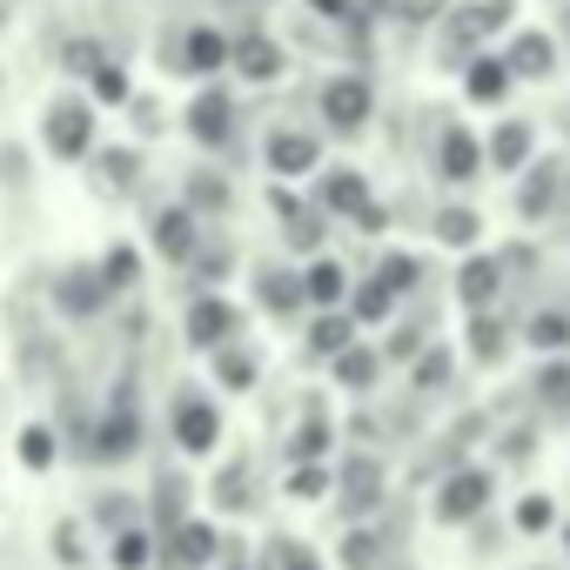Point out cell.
Masks as SVG:
<instances>
[{
	"mask_svg": "<svg viewBox=\"0 0 570 570\" xmlns=\"http://www.w3.org/2000/svg\"><path fill=\"white\" fill-rule=\"evenodd\" d=\"M0 181H8V188H28V155H21V148H0Z\"/></svg>",
	"mask_w": 570,
	"mask_h": 570,
	"instance_id": "bcb514c9",
	"label": "cell"
},
{
	"mask_svg": "<svg viewBox=\"0 0 570 570\" xmlns=\"http://www.w3.org/2000/svg\"><path fill=\"white\" fill-rule=\"evenodd\" d=\"M557 195H563V175H557L550 161H530V168H523V188H517V215L537 222V215L557 208Z\"/></svg>",
	"mask_w": 570,
	"mask_h": 570,
	"instance_id": "cb8c5ba5",
	"label": "cell"
},
{
	"mask_svg": "<svg viewBox=\"0 0 570 570\" xmlns=\"http://www.w3.org/2000/svg\"><path fill=\"white\" fill-rule=\"evenodd\" d=\"M303 303H309V309H343V303H350V268H343L336 255H316V262L303 268Z\"/></svg>",
	"mask_w": 570,
	"mask_h": 570,
	"instance_id": "ac0fdd59",
	"label": "cell"
},
{
	"mask_svg": "<svg viewBox=\"0 0 570 570\" xmlns=\"http://www.w3.org/2000/svg\"><path fill=\"white\" fill-rule=\"evenodd\" d=\"M517 530H523V537H543V530H557V503H550L543 490L517 497Z\"/></svg>",
	"mask_w": 570,
	"mask_h": 570,
	"instance_id": "f35d334b",
	"label": "cell"
},
{
	"mask_svg": "<svg viewBox=\"0 0 570 570\" xmlns=\"http://www.w3.org/2000/svg\"><path fill=\"white\" fill-rule=\"evenodd\" d=\"M563 543H570V523H563Z\"/></svg>",
	"mask_w": 570,
	"mask_h": 570,
	"instance_id": "db71d44e",
	"label": "cell"
},
{
	"mask_svg": "<svg viewBox=\"0 0 570 570\" xmlns=\"http://www.w3.org/2000/svg\"><path fill=\"white\" fill-rule=\"evenodd\" d=\"M416 275H423V262H416V255H403V248H390V255L376 262V282H383V289H390L396 303L416 289Z\"/></svg>",
	"mask_w": 570,
	"mask_h": 570,
	"instance_id": "8d00e7d4",
	"label": "cell"
},
{
	"mask_svg": "<svg viewBox=\"0 0 570 570\" xmlns=\"http://www.w3.org/2000/svg\"><path fill=\"white\" fill-rule=\"evenodd\" d=\"M530 155H537V128H530V121H517V115H510V121H497V128H490V141H483V168H490V175H523V168H530Z\"/></svg>",
	"mask_w": 570,
	"mask_h": 570,
	"instance_id": "8fae6325",
	"label": "cell"
},
{
	"mask_svg": "<svg viewBox=\"0 0 570 570\" xmlns=\"http://www.w3.org/2000/svg\"><path fill=\"white\" fill-rule=\"evenodd\" d=\"M228 68H235L242 81L268 88V81H282L289 55H282V41H275V35H235V41H228Z\"/></svg>",
	"mask_w": 570,
	"mask_h": 570,
	"instance_id": "9c48e42d",
	"label": "cell"
},
{
	"mask_svg": "<svg viewBox=\"0 0 570 570\" xmlns=\"http://www.w3.org/2000/svg\"><path fill=\"white\" fill-rule=\"evenodd\" d=\"M343 550H350V557H343L350 570H376V550H383V543H376L370 530H350V543H343Z\"/></svg>",
	"mask_w": 570,
	"mask_h": 570,
	"instance_id": "ee69618b",
	"label": "cell"
},
{
	"mask_svg": "<svg viewBox=\"0 0 570 570\" xmlns=\"http://www.w3.org/2000/svg\"><path fill=\"white\" fill-rule=\"evenodd\" d=\"M188 135H195L202 148H228V135H235V101H228L215 81L188 101Z\"/></svg>",
	"mask_w": 570,
	"mask_h": 570,
	"instance_id": "4fadbf2b",
	"label": "cell"
},
{
	"mask_svg": "<svg viewBox=\"0 0 570 570\" xmlns=\"http://www.w3.org/2000/svg\"><path fill=\"white\" fill-rule=\"evenodd\" d=\"M14 8L21 0H0V41H8V28H14Z\"/></svg>",
	"mask_w": 570,
	"mask_h": 570,
	"instance_id": "816d5d0a",
	"label": "cell"
},
{
	"mask_svg": "<svg viewBox=\"0 0 570 570\" xmlns=\"http://www.w3.org/2000/svg\"><path fill=\"white\" fill-rule=\"evenodd\" d=\"M255 303H262L268 316L309 309V303H303V275H296V268H262V275H255Z\"/></svg>",
	"mask_w": 570,
	"mask_h": 570,
	"instance_id": "603a6c76",
	"label": "cell"
},
{
	"mask_svg": "<svg viewBox=\"0 0 570 570\" xmlns=\"http://www.w3.org/2000/svg\"><path fill=\"white\" fill-rule=\"evenodd\" d=\"M208 370H215L222 390H255V350H242V336L222 343V350H208Z\"/></svg>",
	"mask_w": 570,
	"mask_h": 570,
	"instance_id": "f1b7e54d",
	"label": "cell"
},
{
	"mask_svg": "<svg viewBox=\"0 0 570 570\" xmlns=\"http://www.w3.org/2000/svg\"><path fill=\"white\" fill-rule=\"evenodd\" d=\"M208 557H215V530L188 517V523H175V530H168V550H161V570H202Z\"/></svg>",
	"mask_w": 570,
	"mask_h": 570,
	"instance_id": "44dd1931",
	"label": "cell"
},
{
	"mask_svg": "<svg viewBox=\"0 0 570 570\" xmlns=\"http://www.w3.org/2000/svg\"><path fill=\"white\" fill-rule=\"evenodd\" d=\"M510 21V0H463V8H450L436 28H443V55L450 61H470L490 48V35Z\"/></svg>",
	"mask_w": 570,
	"mask_h": 570,
	"instance_id": "3957f363",
	"label": "cell"
},
{
	"mask_svg": "<svg viewBox=\"0 0 570 570\" xmlns=\"http://www.w3.org/2000/svg\"><path fill=\"white\" fill-rule=\"evenodd\" d=\"M343 343H356V316H350V309H323L316 330H309V350H316V356H336Z\"/></svg>",
	"mask_w": 570,
	"mask_h": 570,
	"instance_id": "d590c367",
	"label": "cell"
},
{
	"mask_svg": "<svg viewBox=\"0 0 570 570\" xmlns=\"http://www.w3.org/2000/svg\"><path fill=\"white\" fill-rule=\"evenodd\" d=\"M430 168H436L443 181H476V175H483V141L450 121V128H436V141H430Z\"/></svg>",
	"mask_w": 570,
	"mask_h": 570,
	"instance_id": "ba28073f",
	"label": "cell"
},
{
	"mask_svg": "<svg viewBox=\"0 0 570 570\" xmlns=\"http://www.w3.org/2000/svg\"><path fill=\"white\" fill-rule=\"evenodd\" d=\"M108 563H115V570H155V537H148L141 523L108 530Z\"/></svg>",
	"mask_w": 570,
	"mask_h": 570,
	"instance_id": "83f0119b",
	"label": "cell"
},
{
	"mask_svg": "<svg viewBox=\"0 0 570 570\" xmlns=\"http://www.w3.org/2000/svg\"><path fill=\"white\" fill-rule=\"evenodd\" d=\"M316 108H323V121H330L336 135H363L370 115H376V88H370L363 75H330V81L316 88Z\"/></svg>",
	"mask_w": 570,
	"mask_h": 570,
	"instance_id": "277c9868",
	"label": "cell"
},
{
	"mask_svg": "<svg viewBox=\"0 0 570 570\" xmlns=\"http://www.w3.org/2000/svg\"><path fill=\"white\" fill-rule=\"evenodd\" d=\"M0 95H8V61H0Z\"/></svg>",
	"mask_w": 570,
	"mask_h": 570,
	"instance_id": "f5cc1de1",
	"label": "cell"
},
{
	"mask_svg": "<svg viewBox=\"0 0 570 570\" xmlns=\"http://www.w3.org/2000/svg\"><path fill=\"white\" fill-rule=\"evenodd\" d=\"M88 88H95V95H88L95 108H128V101H135V95H128V75H121V61H115V55L88 68Z\"/></svg>",
	"mask_w": 570,
	"mask_h": 570,
	"instance_id": "1f68e13d",
	"label": "cell"
},
{
	"mask_svg": "<svg viewBox=\"0 0 570 570\" xmlns=\"http://www.w3.org/2000/svg\"><path fill=\"white\" fill-rule=\"evenodd\" d=\"M430 228H436V242H443V248H463V255H470V248H476V235H483V215H476V208H463V202H450V208H436V215H430Z\"/></svg>",
	"mask_w": 570,
	"mask_h": 570,
	"instance_id": "4316f807",
	"label": "cell"
},
{
	"mask_svg": "<svg viewBox=\"0 0 570 570\" xmlns=\"http://www.w3.org/2000/svg\"><path fill=\"white\" fill-rule=\"evenodd\" d=\"M410 21H443V0H403Z\"/></svg>",
	"mask_w": 570,
	"mask_h": 570,
	"instance_id": "681fc988",
	"label": "cell"
},
{
	"mask_svg": "<svg viewBox=\"0 0 570 570\" xmlns=\"http://www.w3.org/2000/svg\"><path fill=\"white\" fill-rule=\"evenodd\" d=\"M228 175H215V168H195L188 175V188H181V208H195V215H222L228 208Z\"/></svg>",
	"mask_w": 570,
	"mask_h": 570,
	"instance_id": "f546056e",
	"label": "cell"
},
{
	"mask_svg": "<svg viewBox=\"0 0 570 570\" xmlns=\"http://www.w3.org/2000/svg\"><path fill=\"white\" fill-rule=\"evenodd\" d=\"M330 370H336L343 390H376V383H383V350L356 336V343H343V350L330 356Z\"/></svg>",
	"mask_w": 570,
	"mask_h": 570,
	"instance_id": "ffe728a7",
	"label": "cell"
},
{
	"mask_svg": "<svg viewBox=\"0 0 570 570\" xmlns=\"http://www.w3.org/2000/svg\"><path fill=\"white\" fill-rule=\"evenodd\" d=\"M21 463H28V470H55V463H61V443H55L48 423H28V430H21Z\"/></svg>",
	"mask_w": 570,
	"mask_h": 570,
	"instance_id": "74e56055",
	"label": "cell"
},
{
	"mask_svg": "<svg viewBox=\"0 0 570 570\" xmlns=\"http://www.w3.org/2000/svg\"><path fill=\"white\" fill-rule=\"evenodd\" d=\"M510 350V330H503V316H490V309H470V356L476 363H497Z\"/></svg>",
	"mask_w": 570,
	"mask_h": 570,
	"instance_id": "d6a6232c",
	"label": "cell"
},
{
	"mask_svg": "<svg viewBox=\"0 0 570 570\" xmlns=\"http://www.w3.org/2000/svg\"><path fill=\"white\" fill-rule=\"evenodd\" d=\"M282 570H323V563H316L303 543H282Z\"/></svg>",
	"mask_w": 570,
	"mask_h": 570,
	"instance_id": "7dc6e473",
	"label": "cell"
},
{
	"mask_svg": "<svg viewBox=\"0 0 570 570\" xmlns=\"http://www.w3.org/2000/svg\"><path fill=\"white\" fill-rule=\"evenodd\" d=\"M95 268H101V289H108V296H128L135 282H141V255H135L128 242H121V248H108Z\"/></svg>",
	"mask_w": 570,
	"mask_h": 570,
	"instance_id": "836d02e7",
	"label": "cell"
},
{
	"mask_svg": "<svg viewBox=\"0 0 570 570\" xmlns=\"http://www.w3.org/2000/svg\"><path fill=\"white\" fill-rule=\"evenodd\" d=\"M510 88H517V81H510L503 55H490V48H483V55H470V61H463V95H470V108H497Z\"/></svg>",
	"mask_w": 570,
	"mask_h": 570,
	"instance_id": "e0dca14e",
	"label": "cell"
},
{
	"mask_svg": "<svg viewBox=\"0 0 570 570\" xmlns=\"http://www.w3.org/2000/svg\"><path fill=\"white\" fill-rule=\"evenodd\" d=\"M503 68H510V81H550V75H557V35L517 28L510 48H503Z\"/></svg>",
	"mask_w": 570,
	"mask_h": 570,
	"instance_id": "30bf717a",
	"label": "cell"
},
{
	"mask_svg": "<svg viewBox=\"0 0 570 570\" xmlns=\"http://www.w3.org/2000/svg\"><path fill=\"white\" fill-rule=\"evenodd\" d=\"M370 510H383V470L363 456V463H350V470H343V517H350V523H363Z\"/></svg>",
	"mask_w": 570,
	"mask_h": 570,
	"instance_id": "7402d4cb",
	"label": "cell"
},
{
	"mask_svg": "<svg viewBox=\"0 0 570 570\" xmlns=\"http://www.w3.org/2000/svg\"><path fill=\"white\" fill-rule=\"evenodd\" d=\"M410 383H416L423 396H436V390L450 383V356H443V350H416V363H410Z\"/></svg>",
	"mask_w": 570,
	"mask_h": 570,
	"instance_id": "ab89813d",
	"label": "cell"
},
{
	"mask_svg": "<svg viewBox=\"0 0 570 570\" xmlns=\"http://www.w3.org/2000/svg\"><path fill=\"white\" fill-rule=\"evenodd\" d=\"M343 309H350V316H356V330H363V323H390V316H396V296L370 275L363 289H350V303H343Z\"/></svg>",
	"mask_w": 570,
	"mask_h": 570,
	"instance_id": "e575fe53",
	"label": "cell"
},
{
	"mask_svg": "<svg viewBox=\"0 0 570 570\" xmlns=\"http://www.w3.org/2000/svg\"><path fill=\"white\" fill-rule=\"evenodd\" d=\"M175 68H181V75H195V81H215V75L228 68V35H222V28H208V21H195V28L181 35Z\"/></svg>",
	"mask_w": 570,
	"mask_h": 570,
	"instance_id": "7c38bea8",
	"label": "cell"
},
{
	"mask_svg": "<svg viewBox=\"0 0 570 570\" xmlns=\"http://www.w3.org/2000/svg\"><path fill=\"white\" fill-rule=\"evenodd\" d=\"M490 497H497V470H490V463H456V470L436 483L430 510H436V523H476V517L490 510Z\"/></svg>",
	"mask_w": 570,
	"mask_h": 570,
	"instance_id": "7a4b0ae2",
	"label": "cell"
},
{
	"mask_svg": "<svg viewBox=\"0 0 570 570\" xmlns=\"http://www.w3.org/2000/svg\"><path fill=\"white\" fill-rule=\"evenodd\" d=\"M55 303H61L68 316H101V309H108L115 296L101 289V268H88V262H81V268H68V275H61V289H55Z\"/></svg>",
	"mask_w": 570,
	"mask_h": 570,
	"instance_id": "d6986e66",
	"label": "cell"
},
{
	"mask_svg": "<svg viewBox=\"0 0 570 570\" xmlns=\"http://www.w3.org/2000/svg\"><path fill=\"white\" fill-rule=\"evenodd\" d=\"M309 8H316L323 21H350V0H309Z\"/></svg>",
	"mask_w": 570,
	"mask_h": 570,
	"instance_id": "f907efd6",
	"label": "cell"
},
{
	"mask_svg": "<svg viewBox=\"0 0 570 570\" xmlns=\"http://www.w3.org/2000/svg\"><path fill=\"white\" fill-rule=\"evenodd\" d=\"M48 550H55V563H61V570H88V563H95V550H88V530H81V517H61V523L48 530Z\"/></svg>",
	"mask_w": 570,
	"mask_h": 570,
	"instance_id": "4dcf8cb0",
	"label": "cell"
},
{
	"mask_svg": "<svg viewBox=\"0 0 570 570\" xmlns=\"http://www.w3.org/2000/svg\"><path fill=\"white\" fill-rule=\"evenodd\" d=\"M330 436H336V430H330L323 416H309V423H303V436H296V456H323V450H330Z\"/></svg>",
	"mask_w": 570,
	"mask_h": 570,
	"instance_id": "f6af8a7d",
	"label": "cell"
},
{
	"mask_svg": "<svg viewBox=\"0 0 570 570\" xmlns=\"http://www.w3.org/2000/svg\"><path fill=\"white\" fill-rule=\"evenodd\" d=\"M41 148L55 161H88L95 155V101L88 95H55L41 108Z\"/></svg>",
	"mask_w": 570,
	"mask_h": 570,
	"instance_id": "6da1fadb",
	"label": "cell"
},
{
	"mask_svg": "<svg viewBox=\"0 0 570 570\" xmlns=\"http://www.w3.org/2000/svg\"><path fill=\"white\" fill-rule=\"evenodd\" d=\"M168 430H175V443L188 450V456H208L215 443H222V410L208 403V396H175V410H168Z\"/></svg>",
	"mask_w": 570,
	"mask_h": 570,
	"instance_id": "52a82bcc",
	"label": "cell"
},
{
	"mask_svg": "<svg viewBox=\"0 0 570 570\" xmlns=\"http://www.w3.org/2000/svg\"><path fill=\"white\" fill-rule=\"evenodd\" d=\"M537 416L543 423H570V356H550L537 370Z\"/></svg>",
	"mask_w": 570,
	"mask_h": 570,
	"instance_id": "d4e9b609",
	"label": "cell"
},
{
	"mask_svg": "<svg viewBox=\"0 0 570 570\" xmlns=\"http://www.w3.org/2000/svg\"><path fill=\"white\" fill-rule=\"evenodd\" d=\"M181 336L195 343V350H222V343H235L242 336V309L228 303V296H195L188 303V316H181Z\"/></svg>",
	"mask_w": 570,
	"mask_h": 570,
	"instance_id": "8992f818",
	"label": "cell"
},
{
	"mask_svg": "<svg viewBox=\"0 0 570 570\" xmlns=\"http://www.w3.org/2000/svg\"><path fill=\"white\" fill-rule=\"evenodd\" d=\"M202 242H208V235H202V215H195V208H181V202H175V208H161V215H155V248H161L168 262H195V255H202Z\"/></svg>",
	"mask_w": 570,
	"mask_h": 570,
	"instance_id": "9a60e30c",
	"label": "cell"
},
{
	"mask_svg": "<svg viewBox=\"0 0 570 570\" xmlns=\"http://www.w3.org/2000/svg\"><path fill=\"white\" fill-rule=\"evenodd\" d=\"M370 202H376V195H370L363 168H330V175L316 168V208H323V215H350V222H356Z\"/></svg>",
	"mask_w": 570,
	"mask_h": 570,
	"instance_id": "5bb4252c",
	"label": "cell"
},
{
	"mask_svg": "<svg viewBox=\"0 0 570 570\" xmlns=\"http://www.w3.org/2000/svg\"><path fill=\"white\" fill-rule=\"evenodd\" d=\"M456 296H463V309H490L503 296V262L483 255V248H470L463 255V275H456Z\"/></svg>",
	"mask_w": 570,
	"mask_h": 570,
	"instance_id": "2e32d148",
	"label": "cell"
},
{
	"mask_svg": "<svg viewBox=\"0 0 570 570\" xmlns=\"http://www.w3.org/2000/svg\"><path fill=\"white\" fill-rule=\"evenodd\" d=\"M523 456H530V430H510L503 436V463H523Z\"/></svg>",
	"mask_w": 570,
	"mask_h": 570,
	"instance_id": "c3c4849f",
	"label": "cell"
},
{
	"mask_svg": "<svg viewBox=\"0 0 570 570\" xmlns=\"http://www.w3.org/2000/svg\"><path fill=\"white\" fill-rule=\"evenodd\" d=\"M215 503L222 510H248L255 497H248V463H228L222 476H215Z\"/></svg>",
	"mask_w": 570,
	"mask_h": 570,
	"instance_id": "60d3db41",
	"label": "cell"
},
{
	"mask_svg": "<svg viewBox=\"0 0 570 570\" xmlns=\"http://www.w3.org/2000/svg\"><path fill=\"white\" fill-rule=\"evenodd\" d=\"M262 155H268V175H275V181H303V175L323 168V141H316L309 128H268Z\"/></svg>",
	"mask_w": 570,
	"mask_h": 570,
	"instance_id": "5b68a950",
	"label": "cell"
},
{
	"mask_svg": "<svg viewBox=\"0 0 570 570\" xmlns=\"http://www.w3.org/2000/svg\"><path fill=\"white\" fill-rule=\"evenodd\" d=\"M530 343H537V350H550V356H557V350H563V343H570V323H563V316H537V323H530Z\"/></svg>",
	"mask_w": 570,
	"mask_h": 570,
	"instance_id": "7bdbcfd3",
	"label": "cell"
},
{
	"mask_svg": "<svg viewBox=\"0 0 570 570\" xmlns=\"http://www.w3.org/2000/svg\"><path fill=\"white\" fill-rule=\"evenodd\" d=\"M61 61H68V75H88L95 61H108V48L88 41V35H68V41H61Z\"/></svg>",
	"mask_w": 570,
	"mask_h": 570,
	"instance_id": "b9f144b4",
	"label": "cell"
},
{
	"mask_svg": "<svg viewBox=\"0 0 570 570\" xmlns=\"http://www.w3.org/2000/svg\"><path fill=\"white\" fill-rule=\"evenodd\" d=\"M88 161H95V175H101L108 195H135L141 188V148H95Z\"/></svg>",
	"mask_w": 570,
	"mask_h": 570,
	"instance_id": "484cf974",
	"label": "cell"
}]
</instances>
